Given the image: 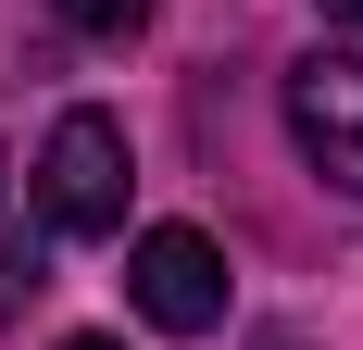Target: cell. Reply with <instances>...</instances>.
I'll list each match as a JSON object with an SVG mask.
<instances>
[{
  "mask_svg": "<svg viewBox=\"0 0 363 350\" xmlns=\"http://www.w3.org/2000/svg\"><path fill=\"white\" fill-rule=\"evenodd\" d=\"M125 288H138V313L163 325V338H213L225 325V250L201 238V225H150V238L125 250Z\"/></svg>",
  "mask_w": 363,
  "mask_h": 350,
  "instance_id": "obj_2",
  "label": "cell"
},
{
  "mask_svg": "<svg viewBox=\"0 0 363 350\" xmlns=\"http://www.w3.org/2000/svg\"><path fill=\"white\" fill-rule=\"evenodd\" d=\"M289 138H301V163L326 175L338 201H363V63L351 50L289 63Z\"/></svg>",
  "mask_w": 363,
  "mask_h": 350,
  "instance_id": "obj_3",
  "label": "cell"
},
{
  "mask_svg": "<svg viewBox=\"0 0 363 350\" xmlns=\"http://www.w3.org/2000/svg\"><path fill=\"white\" fill-rule=\"evenodd\" d=\"M63 350H125V338H63Z\"/></svg>",
  "mask_w": 363,
  "mask_h": 350,
  "instance_id": "obj_7",
  "label": "cell"
},
{
  "mask_svg": "<svg viewBox=\"0 0 363 350\" xmlns=\"http://www.w3.org/2000/svg\"><path fill=\"white\" fill-rule=\"evenodd\" d=\"M0 201H13V163H0Z\"/></svg>",
  "mask_w": 363,
  "mask_h": 350,
  "instance_id": "obj_8",
  "label": "cell"
},
{
  "mask_svg": "<svg viewBox=\"0 0 363 350\" xmlns=\"http://www.w3.org/2000/svg\"><path fill=\"white\" fill-rule=\"evenodd\" d=\"M26 188H38V225H50V238H113V225H125V188H138V175H125V125H113V113H63Z\"/></svg>",
  "mask_w": 363,
  "mask_h": 350,
  "instance_id": "obj_1",
  "label": "cell"
},
{
  "mask_svg": "<svg viewBox=\"0 0 363 350\" xmlns=\"http://www.w3.org/2000/svg\"><path fill=\"white\" fill-rule=\"evenodd\" d=\"M50 13H63L75 38H138L150 26V0H50Z\"/></svg>",
  "mask_w": 363,
  "mask_h": 350,
  "instance_id": "obj_4",
  "label": "cell"
},
{
  "mask_svg": "<svg viewBox=\"0 0 363 350\" xmlns=\"http://www.w3.org/2000/svg\"><path fill=\"white\" fill-rule=\"evenodd\" d=\"M38 288H50V263H38V250H0V313H26Z\"/></svg>",
  "mask_w": 363,
  "mask_h": 350,
  "instance_id": "obj_5",
  "label": "cell"
},
{
  "mask_svg": "<svg viewBox=\"0 0 363 350\" xmlns=\"http://www.w3.org/2000/svg\"><path fill=\"white\" fill-rule=\"evenodd\" d=\"M326 26H363V0H326Z\"/></svg>",
  "mask_w": 363,
  "mask_h": 350,
  "instance_id": "obj_6",
  "label": "cell"
}]
</instances>
